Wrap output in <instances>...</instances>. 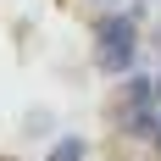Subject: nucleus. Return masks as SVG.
<instances>
[{
  "label": "nucleus",
  "instance_id": "f257e3e1",
  "mask_svg": "<svg viewBox=\"0 0 161 161\" xmlns=\"http://www.w3.org/2000/svg\"><path fill=\"white\" fill-rule=\"evenodd\" d=\"M133 56H139V22L133 17H100V28H95V61L106 67V72H128Z\"/></svg>",
  "mask_w": 161,
  "mask_h": 161
},
{
  "label": "nucleus",
  "instance_id": "7ed1b4c3",
  "mask_svg": "<svg viewBox=\"0 0 161 161\" xmlns=\"http://www.w3.org/2000/svg\"><path fill=\"white\" fill-rule=\"evenodd\" d=\"M150 139H156V150H161V117H156V128H150Z\"/></svg>",
  "mask_w": 161,
  "mask_h": 161
},
{
  "label": "nucleus",
  "instance_id": "f03ea898",
  "mask_svg": "<svg viewBox=\"0 0 161 161\" xmlns=\"http://www.w3.org/2000/svg\"><path fill=\"white\" fill-rule=\"evenodd\" d=\"M45 161H83V139H61V145L50 150Z\"/></svg>",
  "mask_w": 161,
  "mask_h": 161
},
{
  "label": "nucleus",
  "instance_id": "20e7f679",
  "mask_svg": "<svg viewBox=\"0 0 161 161\" xmlns=\"http://www.w3.org/2000/svg\"><path fill=\"white\" fill-rule=\"evenodd\" d=\"M156 100H161V72H156Z\"/></svg>",
  "mask_w": 161,
  "mask_h": 161
}]
</instances>
